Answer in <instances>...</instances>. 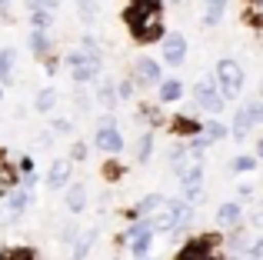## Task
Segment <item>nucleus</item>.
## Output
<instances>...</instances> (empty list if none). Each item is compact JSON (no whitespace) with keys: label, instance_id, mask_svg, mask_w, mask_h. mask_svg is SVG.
Returning a JSON list of instances; mask_svg holds the SVG:
<instances>
[{"label":"nucleus","instance_id":"423d86ee","mask_svg":"<svg viewBox=\"0 0 263 260\" xmlns=\"http://www.w3.org/2000/svg\"><path fill=\"white\" fill-rule=\"evenodd\" d=\"M64 64L70 67V77H73V84H80V87H87V84H97V80L103 77V60H97V57H90V53H84L77 47V50H70L64 57Z\"/></svg>","mask_w":263,"mask_h":260},{"label":"nucleus","instance_id":"ea45409f","mask_svg":"<svg viewBox=\"0 0 263 260\" xmlns=\"http://www.w3.org/2000/svg\"><path fill=\"white\" fill-rule=\"evenodd\" d=\"M117 97H120V100H134V97H137V84H134L130 77L117 80Z\"/></svg>","mask_w":263,"mask_h":260},{"label":"nucleus","instance_id":"13d9d810","mask_svg":"<svg viewBox=\"0 0 263 260\" xmlns=\"http://www.w3.org/2000/svg\"><path fill=\"white\" fill-rule=\"evenodd\" d=\"M247 4H253V7H263V0H247Z\"/></svg>","mask_w":263,"mask_h":260},{"label":"nucleus","instance_id":"f8f14e48","mask_svg":"<svg viewBox=\"0 0 263 260\" xmlns=\"http://www.w3.org/2000/svg\"><path fill=\"white\" fill-rule=\"evenodd\" d=\"M70 177H73V160L70 157H57V160L50 163V170H47L44 183L57 194V190H67L70 187Z\"/></svg>","mask_w":263,"mask_h":260},{"label":"nucleus","instance_id":"6e6552de","mask_svg":"<svg viewBox=\"0 0 263 260\" xmlns=\"http://www.w3.org/2000/svg\"><path fill=\"white\" fill-rule=\"evenodd\" d=\"M33 203V190H27L24 183L13 190H7L4 197H0V224H17L20 217L27 214V207Z\"/></svg>","mask_w":263,"mask_h":260},{"label":"nucleus","instance_id":"dca6fc26","mask_svg":"<svg viewBox=\"0 0 263 260\" xmlns=\"http://www.w3.org/2000/svg\"><path fill=\"white\" fill-rule=\"evenodd\" d=\"M167 130L186 140V137H197V134H203V120H197L190 110H186V114H177V117H170V120H167Z\"/></svg>","mask_w":263,"mask_h":260},{"label":"nucleus","instance_id":"49530a36","mask_svg":"<svg viewBox=\"0 0 263 260\" xmlns=\"http://www.w3.org/2000/svg\"><path fill=\"white\" fill-rule=\"evenodd\" d=\"M183 197L193 203V207H200V203H206V187H200V190H190V194H183Z\"/></svg>","mask_w":263,"mask_h":260},{"label":"nucleus","instance_id":"2f4dec72","mask_svg":"<svg viewBox=\"0 0 263 260\" xmlns=\"http://www.w3.org/2000/svg\"><path fill=\"white\" fill-rule=\"evenodd\" d=\"M73 7H77V17L84 24H97V17H100V4L97 0H73Z\"/></svg>","mask_w":263,"mask_h":260},{"label":"nucleus","instance_id":"09e8293b","mask_svg":"<svg viewBox=\"0 0 263 260\" xmlns=\"http://www.w3.org/2000/svg\"><path fill=\"white\" fill-rule=\"evenodd\" d=\"M44 67H47L44 73H50V77H53V73H57V67H60V57H57V53H50V57H44Z\"/></svg>","mask_w":263,"mask_h":260},{"label":"nucleus","instance_id":"393cba45","mask_svg":"<svg viewBox=\"0 0 263 260\" xmlns=\"http://www.w3.org/2000/svg\"><path fill=\"white\" fill-rule=\"evenodd\" d=\"M13 67H17V50H13V47H4V50H0V84L4 87L13 84Z\"/></svg>","mask_w":263,"mask_h":260},{"label":"nucleus","instance_id":"6e6d98bb","mask_svg":"<svg viewBox=\"0 0 263 260\" xmlns=\"http://www.w3.org/2000/svg\"><path fill=\"white\" fill-rule=\"evenodd\" d=\"M7 7H10V0H0V10H4V13H7Z\"/></svg>","mask_w":263,"mask_h":260},{"label":"nucleus","instance_id":"680f3d73","mask_svg":"<svg viewBox=\"0 0 263 260\" xmlns=\"http://www.w3.org/2000/svg\"><path fill=\"white\" fill-rule=\"evenodd\" d=\"M260 100H263V80H260Z\"/></svg>","mask_w":263,"mask_h":260},{"label":"nucleus","instance_id":"4468645a","mask_svg":"<svg viewBox=\"0 0 263 260\" xmlns=\"http://www.w3.org/2000/svg\"><path fill=\"white\" fill-rule=\"evenodd\" d=\"M64 203H67V214H70V217H80V214H84L87 203H90L87 183L84 180H70V187L64 190Z\"/></svg>","mask_w":263,"mask_h":260},{"label":"nucleus","instance_id":"0e129e2a","mask_svg":"<svg viewBox=\"0 0 263 260\" xmlns=\"http://www.w3.org/2000/svg\"><path fill=\"white\" fill-rule=\"evenodd\" d=\"M0 260H4V257H0Z\"/></svg>","mask_w":263,"mask_h":260},{"label":"nucleus","instance_id":"6ab92c4d","mask_svg":"<svg viewBox=\"0 0 263 260\" xmlns=\"http://www.w3.org/2000/svg\"><path fill=\"white\" fill-rule=\"evenodd\" d=\"M163 203H167V197L157 194V190H154V194H143L140 200H137V207L127 210V217H130V220H137V217H154L157 210L163 207Z\"/></svg>","mask_w":263,"mask_h":260},{"label":"nucleus","instance_id":"0eeeda50","mask_svg":"<svg viewBox=\"0 0 263 260\" xmlns=\"http://www.w3.org/2000/svg\"><path fill=\"white\" fill-rule=\"evenodd\" d=\"M190 97H193V104H197L203 114H210V117H220V114H223V107H227V97L220 94V87H217V80H213V73L193 84Z\"/></svg>","mask_w":263,"mask_h":260},{"label":"nucleus","instance_id":"a18cd8bd","mask_svg":"<svg viewBox=\"0 0 263 260\" xmlns=\"http://www.w3.org/2000/svg\"><path fill=\"white\" fill-rule=\"evenodd\" d=\"M73 104H77V110H90V104H93V100H90V94H87V87H80L77 84V94H73Z\"/></svg>","mask_w":263,"mask_h":260},{"label":"nucleus","instance_id":"20e7f679","mask_svg":"<svg viewBox=\"0 0 263 260\" xmlns=\"http://www.w3.org/2000/svg\"><path fill=\"white\" fill-rule=\"evenodd\" d=\"M213 80H217L220 94H223L227 100H240L243 84H247V70L233 57H220L217 64H213Z\"/></svg>","mask_w":263,"mask_h":260},{"label":"nucleus","instance_id":"3c124183","mask_svg":"<svg viewBox=\"0 0 263 260\" xmlns=\"http://www.w3.org/2000/svg\"><path fill=\"white\" fill-rule=\"evenodd\" d=\"M247 254H253L257 260H263V237H257V240H253L250 247H247Z\"/></svg>","mask_w":263,"mask_h":260},{"label":"nucleus","instance_id":"f03ea898","mask_svg":"<svg viewBox=\"0 0 263 260\" xmlns=\"http://www.w3.org/2000/svg\"><path fill=\"white\" fill-rule=\"evenodd\" d=\"M193 217H197V207H193L183 194L167 197V203L154 214V230H157V237L167 234V237H174V240H186L190 230H193Z\"/></svg>","mask_w":263,"mask_h":260},{"label":"nucleus","instance_id":"5fc2aeb1","mask_svg":"<svg viewBox=\"0 0 263 260\" xmlns=\"http://www.w3.org/2000/svg\"><path fill=\"white\" fill-rule=\"evenodd\" d=\"M257 157H260V163H263V137L257 140Z\"/></svg>","mask_w":263,"mask_h":260},{"label":"nucleus","instance_id":"8fccbe9b","mask_svg":"<svg viewBox=\"0 0 263 260\" xmlns=\"http://www.w3.org/2000/svg\"><path fill=\"white\" fill-rule=\"evenodd\" d=\"M237 200H253V183H240L237 187Z\"/></svg>","mask_w":263,"mask_h":260},{"label":"nucleus","instance_id":"c756f323","mask_svg":"<svg viewBox=\"0 0 263 260\" xmlns=\"http://www.w3.org/2000/svg\"><path fill=\"white\" fill-rule=\"evenodd\" d=\"M203 134L210 137L213 143H220V140H227V137H230V124H223L220 117H210V120H203Z\"/></svg>","mask_w":263,"mask_h":260},{"label":"nucleus","instance_id":"aec40b11","mask_svg":"<svg viewBox=\"0 0 263 260\" xmlns=\"http://www.w3.org/2000/svg\"><path fill=\"white\" fill-rule=\"evenodd\" d=\"M93 100L103 107V110H114V107L120 104V97H117V80L114 77H100V80H97Z\"/></svg>","mask_w":263,"mask_h":260},{"label":"nucleus","instance_id":"bf43d9fd","mask_svg":"<svg viewBox=\"0 0 263 260\" xmlns=\"http://www.w3.org/2000/svg\"><path fill=\"white\" fill-rule=\"evenodd\" d=\"M0 107H4V84H0Z\"/></svg>","mask_w":263,"mask_h":260},{"label":"nucleus","instance_id":"9d476101","mask_svg":"<svg viewBox=\"0 0 263 260\" xmlns=\"http://www.w3.org/2000/svg\"><path fill=\"white\" fill-rule=\"evenodd\" d=\"M186 37L180 30H167L163 33V40H160V53H163V64L167 67H183V60H186Z\"/></svg>","mask_w":263,"mask_h":260},{"label":"nucleus","instance_id":"e433bc0d","mask_svg":"<svg viewBox=\"0 0 263 260\" xmlns=\"http://www.w3.org/2000/svg\"><path fill=\"white\" fill-rule=\"evenodd\" d=\"M50 130H53V137H73L77 124L70 117H50Z\"/></svg>","mask_w":263,"mask_h":260},{"label":"nucleus","instance_id":"f3484780","mask_svg":"<svg viewBox=\"0 0 263 260\" xmlns=\"http://www.w3.org/2000/svg\"><path fill=\"white\" fill-rule=\"evenodd\" d=\"M250 244H253V237H250V230H247L243 224H237V227H230V230L223 234V247H227V254H230V257L243 254Z\"/></svg>","mask_w":263,"mask_h":260},{"label":"nucleus","instance_id":"39448f33","mask_svg":"<svg viewBox=\"0 0 263 260\" xmlns=\"http://www.w3.org/2000/svg\"><path fill=\"white\" fill-rule=\"evenodd\" d=\"M93 147L100 150L103 157H120V154H123L127 140H123L120 127H117V117H114V110H107L100 120H97V130H93Z\"/></svg>","mask_w":263,"mask_h":260},{"label":"nucleus","instance_id":"f704fd0d","mask_svg":"<svg viewBox=\"0 0 263 260\" xmlns=\"http://www.w3.org/2000/svg\"><path fill=\"white\" fill-rule=\"evenodd\" d=\"M223 13H227V4H206L203 27H220V24H223Z\"/></svg>","mask_w":263,"mask_h":260},{"label":"nucleus","instance_id":"ddd939ff","mask_svg":"<svg viewBox=\"0 0 263 260\" xmlns=\"http://www.w3.org/2000/svg\"><path fill=\"white\" fill-rule=\"evenodd\" d=\"M134 117L140 120V124H147L150 130H160V127H167V114H163V104L160 100H137V110H134Z\"/></svg>","mask_w":263,"mask_h":260},{"label":"nucleus","instance_id":"c03bdc74","mask_svg":"<svg viewBox=\"0 0 263 260\" xmlns=\"http://www.w3.org/2000/svg\"><path fill=\"white\" fill-rule=\"evenodd\" d=\"M243 20H247L250 27H257V30H263V7H253V10H247Z\"/></svg>","mask_w":263,"mask_h":260},{"label":"nucleus","instance_id":"7ed1b4c3","mask_svg":"<svg viewBox=\"0 0 263 260\" xmlns=\"http://www.w3.org/2000/svg\"><path fill=\"white\" fill-rule=\"evenodd\" d=\"M220 247H223V234L220 230H206V234H190L183 247L177 250L174 260H217Z\"/></svg>","mask_w":263,"mask_h":260},{"label":"nucleus","instance_id":"473e14b6","mask_svg":"<svg viewBox=\"0 0 263 260\" xmlns=\"http://www.w3.org/2000/svg\"><path fill=\"white\" fill-rule=\"evenodd\" d=\"M27 13H30L33 30H53V24H57V17H53L57 10H27Z\"/></svg>","mask_w":263,"mask_h":260},{"label":"nucleus","instance_id":"a878e982","mask_svg":"<svg viewBox=\"0 0 263 260\" xmlns=\"http://www.w3.org/2000/svg\"><path fill=\"white\" fill-rule=\"evenodd\" d=\"M57 100H60L57 87H44V90H37V97H33V110L37 114H53Z\"/></svg>","mask_w":263,"mask_h":260},{"label":"nucleus","instance_id":"37998d69","mask_svg":"<svg viewBox=\"0 0 263 260\" xmlns=\"http://www.w3.org/2000/svg\"><path fill=\"white\" fill-rule=\"evenodd\" d=\"M27 10H57L60 0H24Z\"/></svg>","mask_w":263,"mask_h":260},{"label":"nucleus","instance_id":"4d7b16f0","mask_svg":"<svg viewBox=\"0 0 263 260\" xmlns=\"http://www.w3.org/2000/svg\"><path fill=\"white\" fill-rule=\"evenodd\" d=\"M203 4H230V0H203Z\"/></svg>","mask_w":263,"mask_h":260},{"label":"nucleus","instance_id":"72a5a7b5","mask_svg":"<svg viewBox=\"0 0 263 260\" xmlns=\"http://www.w3.org/2000/svg\"><path fill=\"white\" fill-rule=\"evenodd\" d=\"M80 234H84V227H80V224H73V220H67L64 227H60V237H57V240L64 244L67 250H70L73 244H77V237H80Z\"/></svg>","mask_w":263,"mask_h":260},{"label":"nucleus","instance_id":"7c9ffc66","mask_svg":"<svg viewBox=\"0 0 263 260\" xmlns=\"http://www.w3.org/2000/svg\"><path fill=\"white\" fill-rule=\"evenodd\" d=\"M257 163H260L257 154H237L230 160V170H233V174H253V170H257Z\"/></svg>","mask_w":263,"mask_h":260},{"label":"nucleus","instance_id":"cd10ccee","mask_svg":"<svg viewBox=\"0 0 263 260\" xmlns=\"http://www.w3.org/2000/svg\"><path fill=\"white\" fill-rule=\"evenodd\" d=\"M0 257H4V260H40L37 247H30V244H17V247H0Z\"/></svg>","mask_w":263,"mask_h":260},{"label":"nucleus","instance_id":"1a4fd4ad","mask_svg":"<svg viewBox=\"0 0 263 260\" xmlns=\"http://www.w3.org/2000/svg\"><path fill=\"white\" fill-rule=\"evenodd\" d=\"M130 80L137 84V90H150V87H160L163 80V64L157 57H137L134 67H130Z\"/></svg>","mask_w":263,"mask_h":260},{"label":"nucleus","instance_id":"c9c22d12","mask_svg":"<svg viewBox=\"0 0 263 260\" xmlns=\"http://www.w3.org/2000/svg\"><path fill=\"white\" fill-rule=\"evenodd\" d=\"M183 160H190V150H186V140H177L174 147L167 150V163L170 167H180Z\"/></svg>","mask_w":263,"mask_h":260},{"label":"nucleus","instance_id":"a19ab883","mask_svg":"<svg viewBox=\"0 0 263 260\" xmlns=\"http://www.w3.org/2000/svg\"><path fill=\"white\" fill-rule=\"evenodd\" d=\"M243 107H247V114H250V120L260 127V124H263V100H260V97H257V100H247Z\"/></svg>","mask_w":263,"mask_h":260},{"label":"nucleus","instance_id":"de8ad7c7","mask_svg":"<svg viewBox=\"0 0 263 260\" xmlns=\"http://www.w3.org/2000/svg\"><path fill=\"white\" fill-rule=\"evenodd\" d=\"M17 167H20V174H30V170H37V163H33L30 154H24V157L17 160Z\"/></svg>","mask_w":263,"mask_h":260},{"label":"nucleus","instance_id":"9b49d317","mask_svg":"<svg viewBox=\"0 0 263 260\" xmlns=\"http://www.w3.org/2000/svg\"><path fill=\"white\" fill-rule=\"evenodd\" d=\"M177 170V180H180V194H190V190H200L206 187V170L200 160H183Z\"/></svg>","mask_w":263,"mask_h":260},{"label":"nucleus","instance_id":"79ce46f5","mask_svg":"<svg viewBox=\"0 0 263 260\" xmlns=\"http://www.w3.org/2000/svg\"><path fill=\"white\" fill-rule=\"evenodd\" d=\"M53 140H57V137H53V130L47 127V134H37V137H33V147H37V150H50Z\"/></svg>","mask_w":263,"mask_h":260},{"label":"nucleus","instance_id":"412c9836","mask_svg":"<svg viewBox=\"0 0 263 260\" xmlns=\"http://www.w3.org/2000/svg\"><path fill=\"white\" fill-rule=\"evenodd\" d=\"M27 44H30V53H33V57L44 60V57H50V53H53V33L50 30H33V27H30Z\"/></svg>","mask_w":263,"mask_h":260},{"label":"nucleus","instance_id":"b1692460","mask_svg":"<svg viewBox=\"0 0 263 260\" xmlns=\"http://www.w3.org/2000/svg\"><path fill=\"white\" fill-rule=\"evenodd\" d=\"M253 127H257V124L250 120L247 107H237V114H233V120H230V137H233L237 143H243L247 137H250V130H253Z\"/></svg>","mask_w":263,"mask_h":260},{"label":"nucleus","instance_id":"864d4df0","mask_svg":"<svg viewBox=\"0 0 263 260\" xmlns=\"http://www.w3.org/2000/svg\"><path fill=\"white\" fill-rule=\"evenodd\" d=\"M233 260H257V257H253V254H247V250H243V254H237Z\"/></svg>","mask_w":263,"mask_h":260},{"label":"nucleus","instance_id":"5701e85b","mask_svg":"<svg viewBox=\"0 0 263 260\" xmlns=\"http://www.w3.org/2000/svg\"><path fill=\"white\" fill-rule=\"evenodd\" d=\"M154 147H157V130H143L140 137H137V150H134V160L137 167H143V163H150V157H154Z\"/></svg>","mask_w":263,"mask_h":260},{"label":"nucleus","instance_id":"bb28decb","mask_svg":"<svg viewBox=\"0 0 263 260\" xmlns=\"http://www.w3.org/2000/svg\"><path fill=\"white\" fill-rule=\"evenodd\" d=\"M127 163L120 160V157H107V160H103V180L107 183H117V180H123V177H127Z\"/></svg>","mask_w":263,"mask_h":260},{"label":"nucleus","instance_id":"e2e57ef3","mask_svg":"<svg viewBox=\"0 0 263 260\" xmlns=\"http://www.w3.org/2000/svg\"><path fill=\"white\" fill-rule=\"evenodd\" d=\"M143 260H157V257H143Z\"/></svg>","mask_w":263,"mask_h":260},{"label":"nucleus","instance_id":"2eb2a0df","mask_svg":"<svg viewBox=\"0 0 263 260\" xmlns=\"http://www.w3.org/2000/svg\"><path fill=\"white\" fill-rule=\"evenodd\" d=\"M217 227L220 230H230V227H237V224H243V200H223L217 207Z\"/></svg>","mask_w":263,"mask_h":260},{"label":"nucleus","instance_id":"603ef678","mask_svg":"<svg viewBox=\"0 0 263 260\" xmlns=\"http://www.w3.org/2000/svg\"><path fill=\"white\" fill-rule=\"evenodd\" d=\"M250 224H253L257 230H263V203H260V207H257V210L250 214Z\"/></svg>","mask_w":263,"mask_h":260},{"label":"nucleus","instance_id":"a211bd4d","mask_svg":"<svg viewBox=\"0 0 263 260\" xmlns=\"http://www.w3.org/2000/svg\"><path fill=\"white\" fill-rule=\"evenodd\" d=\"M183 94H186V84L180 77H163L160 87H157V100H160L163 107H167V104H180Z\"/></svg>","mask_w":263,"mask_h":260},{"label":"nucleus","instance_id":"052dcab7","mask_svg":"<svg viewBox=\"0 0 263 260\" xmlns=\"http://www.w3.org/2000/svg\"><path fill=\"white\" fill-rule=\"evenodd\" d=\"M163 4H183V0H163Z\"/></svg>","mask_w":263,"mask_h":260},{"label":"nucleus","instance_id":"4c0bfd02","mask_svg":"<svg viewBox=\"0 0 263 260\" xmlns=\"http://www.w3.org/2000/svg\"><path fill=\"white\" fill-rule=\"evenodd\" d=\"M80 50H84V53H90V57H97V60H103L100 40H97L93 33H84V37H80Z\"/></svg>","mask_w":263,"mask_h":260},{"label":"nucleus","instance_id":"58836bf2","mask_svg":"<svg viewBox=\"0 0 263 260\" xmlns=\"http://www.w3.org/2000/svg\"><path fill=\"white\" fill-rule=\"evenodd\" d=\"M67 157H70L73 163H84L87 157H90V143H87V140H73V143H70V154H67Z\"/></svg>","mask_w":263,"mask_h":260},{"label":"nucleus","instance_id":"c85d7f7f","mask_svg":"<svg viewBox=\"0 0 263 260\" xmlns=\"http://www.w3.org/2000/svg\"><path fill=\"white\" fill-rule=\"evenodd\" d=\"M154 244H157V234H143L130 244V257L134 260H143V257H154Z\"/></svg>","mask_w":263,"mask_h":260},{"label":"nucleus","instance_id":"f257e3e1","mask_svg":"<svg viewBox=\"0 0 263 260\" xmlns=\"http://www.w3.org/2000/svg\"><path fill=\"white\" fill-rule=\"evenodd\" d=\"M120 17L137 44H160L163 33H167V27H163V0H130Z\"/></svg>","mask_w":263,"mask_h":260},{"label":"nucleus","instance_id":"4be33fe9","mask_svg":"<svg viewBox=\"0 0 263 260\" xmlns=\"http://www.w3.org/2000/svg\"><path fill=\"white\" fill-rule=\"evenodd\" d=\"M97 240H100V227H87L84 234L77 237V244L70 247V257H67V260H84V257H90V250H93Z\"/></svg>","mask_w":263,"mask_h":260}]
</instances>
